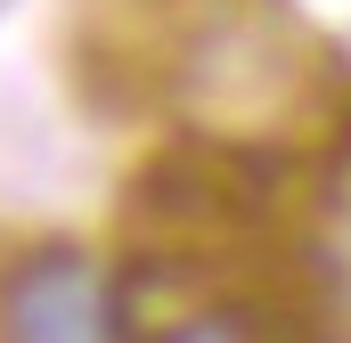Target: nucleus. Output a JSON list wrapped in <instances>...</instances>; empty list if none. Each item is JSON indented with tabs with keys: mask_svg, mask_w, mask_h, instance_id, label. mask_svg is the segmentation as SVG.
<instances>
[{
	"mask_svg": "<svg viewBox=\"0 0 351 343\" xmlns=\"http://www.w3.org/2000/svg\"><path fill=\"white\" fill-rule=\"evenodd\" d=\"M0 343H123V286L82 246H33L0 270Z\"/></svg>",
	"mask_w": 351,
	"mask_h": 343,
	"instance_id": "1",
	"label": "nucleus"
},
{
	"mask_svg": "<svg viewBox=\"0 0 351 343\" xmlns=\"http://www.w3.org/2000/svg\"><path fill=\"white\" fill-rule=\"evenodd\" d=\"M311 303L335 319V327H351V188L319 213V229H311Z\"/></svg>",
	"mask_w": 351,
	"mask_h": 343,
	"instance_id": "2",
	"label": "nucleus"
},
{
	"mask_svg": "<svg viewBox=\"0 0 351 343\" xmlns=\"http://www.w3.org/2000/svg\"><path fill=\"white\" fill-rule=\"evenodd\" d=\"M131 343H269V335H262L254 311H221V303H204V311H180V319L139 327Z\"/></svg>",
	"mask_w": 351,
	"mask_h": 343,
	"instance_id": "3",
	"label": "nucleus"
}]
</instances>
